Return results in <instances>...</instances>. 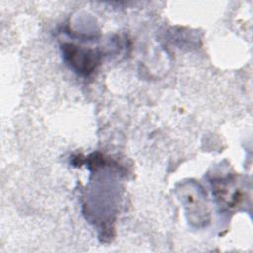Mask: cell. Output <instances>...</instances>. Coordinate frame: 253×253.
Here are the masks:
<instances>
[{
	"label": "cell",
	"instance_id": "6da1fadb",
	"mask_svg": "<svg viewBox=\"0 0 253 253\" xmlns=\"http://www.w3.org/2000/svg\"><path fill=\"white\" fill-rule=\"evenodd\" d=\"M64 57L78 72L88 74L97 63V55L91 50L78 48L72 44L64 45Z\"/></svg>",
	"mask_w": 253,
	"mask_h": 253
}]
</instances>
